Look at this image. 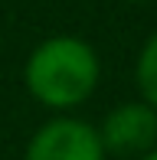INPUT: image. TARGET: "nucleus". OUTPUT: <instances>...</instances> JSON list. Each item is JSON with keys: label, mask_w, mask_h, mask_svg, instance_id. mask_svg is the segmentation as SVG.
<instances>
[{"label": "nucleus", "mask_w": 157, "mask_h": 160, "mask_svg": "<svg viewBox=\"0 0 157 160\" xmlns=\"http://www.w3.org/2000/svg\"><path fill=\"white\" fill-rule=\"evenodd\" d=\"M102 75L92 42L78 36H49L30 52L23 65L26 92L53 111H72L92 98Z\"/></svg>", "instance_id": "1"}, {"label": "nucleus", "mask_w": 157, "mask_h": 160, "mask_svg": "<svg viewBox=\"0 0 157 160\" xmlns=\"http://www.w3.org/2000/svg\"><path fill=\"white\" fill-rule=\"evenodd\" d=\"M98 131L78 118H53L46 121L26 144L23 160H105Z\"/></svg>", "instance_id": "2"}, {"label": "nucleus", "mask_w": 157, "mask_h": 160, "mask_svg": "<svg viewBox=\"0 0 157 160\" xmlns=\"http://www.w3.org/2000/svg\"><path fill=\"white\" fill-rule=\"evenodd\" d=\"M98 141L111 157H144L157 147V111L147 101H124L105 114Z\"/></svg>", "instance_id": "3"}, {"label": "nucleus", "mask_w": 157, "mask_h": 160, "mask_svg": "<svg viewBox=\"0 0 157 160\" xmlns=\"http://www.w3.org/2000/svg\"><path fill=\"white\" fill-rule=\"evenodd\" d=\"M134 82H138L141 101L157 111V33L144 42V49L138 52V65H134Z\"/></svg>", "instance_id": "4"}, {"label": "nucleus", "mask_w": 157, "mask_h": 160, "mask_svg": "<svg viewBox=\"0 0 157 160\" xmlns=\"http://www.w3.org/2000/svg\"><path fill=\"white\" fill-rule=\"evenodd\" d=\"M141 160H157V147H154V150H147V154L141 157Z\"/></svg>", "instance_id": "5"}]
</instances>
